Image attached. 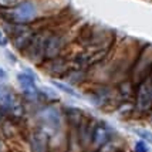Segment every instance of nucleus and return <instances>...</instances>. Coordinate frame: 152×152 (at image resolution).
Wrapping results in <instances>:
<instances>
[{
	"label": "nucleus",
	"mask_w": 152,
	"mask_h": 152,
	"mask_svg": "<svg viewBox=\"0 0 152 152\" xmlns=\"http://www.w3.org/2000/svg\"><path fill=\"white\" fill-rule=\"evenodd\" d=\"M0 152H10L9 151V148H7V145L0 139Z\"/></svg>",
	"instance_id": "obj_16"
},
{
	"label": "nucleus",
	"mask_w": 152,
	"mask_h": 152,
	"mask_svg": "<svg viewBox=\"0 0 152 152\" xmlns=\"http://www.w3.org/2000/svg\"><path fill=\"white\" fill-rule=\"evenodd\" d=\"M53 84H54V87H57L60 91H63V93H66V94H70V95H74V97H77L78 98L80 95H78V93L74 90L73 87H70L68 84H64V83H60V81H53Z\"/></svg>",
	"instance_id": "obj_11"
},
{
	"label": "nucleus",
	"mask_w": 152,
	"mask_h": 152,
	"mask_svg": "<svg viewBox=\"0 0 152 152\" xmlns=\"http://www.w3.org/2000/svg\"><path fill=\"white\" fill-rule=\"evenodd\" d=\"M61 50V39L58 36H50L48 40H47V44H46V57H54L57 56L58 51Z\"/></svg>",
	"instance_id": "obj_8"
},
{
	"label": "nucleus",
	"mask_w": 152,
	"mask_h": 152,
	"mask_svg": "<svg viewBox=\"0 0 152 152\" xmlns=\"http://www.w3.org/2000/svg\"><path fill=\"white\" fill-rule=\"evenodd\" d=\"M9 16H10L12 21H14V23H19V24L28 23V21H31L36 17V7L30 1H23L17 7H14Z\"/></svg>",
	"instance_id": "obj_1"
},
{
	"label": "nucleus",
	"mask_w": 152,
	"mask_h": 152,
	"mask_svg": "<svg viewBox=\"0 0 152 152\" xmlns=\"http://www.w3.org/2000/svg\"><path fill=\"white\" fill-rule=\"evenodd\" d=\"M20 0H0L1 7H17L20 4Z\"/></svg>",
	"instance_id": "obj_13"
},
{
	"label": "nucleus",
	"mask_w": 152,
	"mask_h": 152,
	"mask_svg": "<svg viewBox=\"0 0 152 152\" xmlns=\"http://www.w3.org/2000/svg\"><path fill=\"white\" fill-rule=\"evenodd\" d=\"M135 152H148V146H146V142L145 141H138L135 144Z\"/></svg>",
	"instance_id": "obj_14"
},
{
	"label": "nucleus",
	"mask_w": 152,
	"mask_h": 152,
	"mask_svg": "<svg viewBox=\"0 0 152 152\" xmlns=\"http://www.w3.org/2000/svg\"><path fill=\"white\" fill-rule=\"evenodd\" d=\"M93 141L97 146H102L108 142V129L104 125H97L93 129Z\"/></svg>",
	"instance_id": "obj_9"
},
{
	"label": "nucleus",
	"mask_w": 152,
	"mask_h": 152,
	"mask_svg": "<svg viewBox=\"0 0 152 152\" xmlns=\"http://www.w3.org/2000/svg\"><path fill=\"white\" fill-rule=\"evenodd\" d=\"M4 75H6V73H4V70H3V68H0V78H3Z\"/></svg>",
	"instance_id": "obj_17"
},
{
	"label": "nucleus",
	"mask_w": 152,
	"mask_h": 152,
	"mask_svg": "<svg viewBox=\"0 0 152 152\" xmlns=\"http://www.w3.org/2000/svg\"><path fill=\"white\" fill-rule=\"evenodd\" d=\"M135 132L141 137V139H142V141H145V142H152V134L151 132L144 131V129H137Z\"/></svg>",
	"instance_id": "obj_12"
},
{
	"label": "nucleus",
	"mask_w": 152,
	"mask_h": 152,
	"mask_svg": "<svg viewBox=\"0 0 152 152\" xmlns=\"http://www.w3.org/2000/svg\"><path fill=\"white\" fill-rule=\"evenodd\" d=\"M33 40V33L27 28V27H21L17 26L16 27V31H14V44L17 46V48L23 50L26 48Z\"/></svg>",
	"instance_id": "obj_4"
},
{
	"label": "nucleus",
	"mask_w": 152,
	"mask_h": 152,
	"mask_svg": "<svg viewBox=\"0 0 152 152\" xmlns=\"http://www.w3.org/2000/svg\"><path fill=\"white\" fill-rule=\"evenodd\" d=\"M17 80H19L21 88L24 90V93L27 94V97H30V98H36L37 97V90H36V86H34V75L30 74V71L19 74Z\"/></svg>",
	"instance_id": "obj_5"
},
{
	"label": "nucleus",
	"mask_w": 152,
	"mask_h": 152,
	"mask_svg": "<svg viewBox=\"0 0 152 152\" xmlns=\"http://www.w3.org/2000/svg\"><path fill=\"white\" fill-rule=\"evenodd\" d=\"M0 105L3 108H16L17 107V98L9 87H0Z\"/></svg>",
	"instance_id": "obj_7"
},
{
	"label": "nucleus",
	"mask_w": 152,
	"mask_h": 152,
	"mask_svg": "<svg viewBox=\"0 0 152 152\" xmlns=\"http://www.w3.org/2000/svg\"><path fill=\"white\" fill-rule=\"evenodd\" d=\"M7 44V39H6V36L0 31V46H6Z\"/></svg>",
	"instance_id": "obj_15"
},
{
	"label": "nucleus",
	"mask_w": 152,
	"mask_h": 152,
	"mask_svg": "<svg viewBox=\"0 0 152 152\" xmlns=\"http://www.w3.org/2000/svg\"><path fill=\"white\" fill-rule=\"evenodd\" d=\"M31 148L34 152H46L47 151V135L44 132H36L31 137Z\"/></svg>",
	"instance_id": "obj_10"
},
{
	"label": "nucleus",
	"mask_w": 152,
	"mask_h": 152,
	"mask_svg": "<svg viewBox=\"0 0 152 152\" xmlns=\"http://www.w3.org/2000/svg\"><path fill=\"white\" fill-rule=\"evenodd\" d=\"M50 36H41L40 34L39 37H33L31 43L28 44V57L33 60V61H37V60L41 57V54L46 53V44H47V40H48Z\"/></svg>",
	"instance_id": "obj_3"
},
{
	"label": "nucleus",
	"mask_w": 152,
	"mask_h": 152,
	"mask_svg": "<svg viewBox=\"0 0 152 152\" xmlns=\"http://www.w3.org/2000/svg\"><path fill=\"white\" fill-rule=\"evenodd\" d=\"M137 108L141 113L152 108V81H144L139 84L137 93Z\"/></svg>",
	"instance_id": "obj_2"
},
{
	"label": "nucleus",
	"mask_w": 152,
	"mask_h": 152,
	"mask_svg": "<svg viewBox=\"0 0 152 152\" xmlns=\"http://www.w3.org/2000/svg\"><path fill=\"white\" fill-rule=\"evenodd\" d=\"M41 119H43V122L48 128L57 129L60 126V122H61V115H60L58 110H56V108H47V110H44L41 113Z\"/></svg>",
	"instance_id": "obj_6"
}]
</instances>
